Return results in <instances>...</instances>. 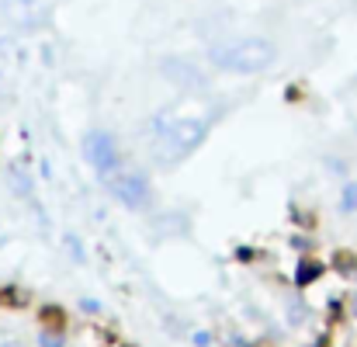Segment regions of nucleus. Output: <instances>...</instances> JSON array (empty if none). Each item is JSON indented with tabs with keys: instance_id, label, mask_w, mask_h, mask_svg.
<instances>
[{
	"instance_id": "nucleus-9",
	"label": "nucleus",
	"mask_w": 357,
	"mask_h": 347,
	"mask_svg": "<svg viewBox=\"0 0 357 347\" xmlns=\"http://www.w3.org/2000/svg\"><path fill=\"white\" fill-rule=\"evenodd\" d=\"M39 347H63V337H60L56 330H42V337H39Z\"/></svg>"
},
{
	"instance_id": "nucleus-8",
	"label": "nucleus",
	"mask_w": 357,
	"mask_h": 347,
	"mask_svg": "<svg viewBox=\"0 0 357 347\" xmlns=\"http://www.w3.org/2000/svg\"><path fill=\"white\" fill-rule=\"evenodd\" d=\"M340 208H343V212H354V208H357V181H350V184L343 188V202H340Z\"/></svg>"
},
{
	"instance_id": "nucleus-11",
	"label": "nucleus",
	"mask_w": 357,
	"mask_h": 347,
	"mask_svg": "<svg viewBox=\"0 0 357 347\" xmlns=\"http://www.w3.org/2000/svg\"><path fill=\"white\" fill-rule=\"evenodd\" d=\"M8 347H18V344H8Z\"/></svg>"
},
{
	"instance_id": "nucleus-1",
	"label": "nucleus",
	"mask_w": 357,
	"mask_h": 347,
	"mask_svg": "<svg viewBox=\"0 0 357 347\" xmlns=\"http://www.w3.org/2000/svg\"><path fill=\"white\" fill-rule=\"evenodd\" d=\"M149 129L156 132L153 157H156L160 163H177V160H184V157L194 153V150L201 146V139L208 136V122H205V118H194V115L170 118L167 112L156 115Z\"/></svg>"
},
{
	"instance_id": "nucleus-7",
	"label": "nucleus",
	"mask_w": 357,
	"mask_h": 347,
	"mask_svg": "<svg viewBox=\"0 0 357 347\" xmlns=\"http://www.w3.org/2000/svg\"><path fill=\"white\" fill-rule=\"evenodd\" d=\"M319 274H322V264H319V260H305V264H298L295 281H298V285H312Z\"/></svg>"
},
{
	"instance_id": "nucleus-3",
	"label": "nucleus",
	"mask_w": 357,
	"mask_h": 347,
	"mask_svg": "<svg viewBox=\"0 0 357 347\" xmlns=\"http://www.w3.org/2000/svg\"><path fill=\"white\" fill-rule=\"evenodd\" d=\"M84 157H87V163L98 170L101 181H104L108 174L122 170V153H118V143H115L111 132H101V129L87 132V136H84Z\"/></svg>"
},
{
	"instance_id": "nucleus-5",
	"label": "nucleus",
	"mask_w": 357,
	"mask_h": 347,
	"mask_svg": "<svg viewBox=\"0 0 357 347\" xmlns=\"http://www.w3.org/2000/svg\"><path fill=\"white\" fill-rule=\"evenodd\" d=\"M0 8H4V15L21 28H39L49 18L46 0H0Z\"/></svg>"
},
{
	"instance_id": "nucleus-10",
	"label": "nucleus",
	"mask_w": 357,
	"mask_h": 347,
	"mask_svg": "<svg viewBox=\"0 0 357 347\" xmlns=\"http://www.w3.org/2000/svg\"><path fill=\"white\" fill-rule=\"evenodd\" d=\"M354 309H357V299H354Z\"/></svg>"
},
{
	"instance_id": "nucleus-6",
	"label": "nucleus",
	"mask_w": 357,
	"mask_h": 347,
	"mask_svg": "<svg viewBox=\"0 0 357 347\" xmlns=\"http://www.w3.org/2000/svg\"><path fill=\"white\" fill-rule=\"evenodd\" d=\"M163 77L170 80V84H177V87H184V91H194V87H205V73L194 66V63H187V60H177V56H170V60H163Z\"/></svg>"
},
{
	"instance_id": "nucleus-4",
	"label": "nucleus",
	"mask_w": 357,
	"mask_h": 347,
	"mask_svg": "<svg viewBox=\"0 0 357 347\" xmlns=\"http://www.w3.org/2000/svg\"><path fill=\"white\" fill-rule=\"evenodd\" d=\"M104 184L115 195V202H122L125 208H143L149 202V195H153L146 174H136V170H115V174L104 177Z\"/></svg>"
},
{
	"instance_id": "nucleus-2",
	"label": "nucleus",
	"mask_w": 357,
	"mask_h": 347,
	"mask_svg": "<svg viewBox=\"0 0 357 347\" xmlns=\"http://www.w3.org/2000/svg\"><path fill=\"white\" fill-rule=\"evenodd\" d=\"M208 60H212V66H219V70H226V73L250 77V73L267 70V66L277 60V49H274V42H267V39L246 35V39H229V42L212 46V49H208Z\"/></svg>"
}]
</instances>
